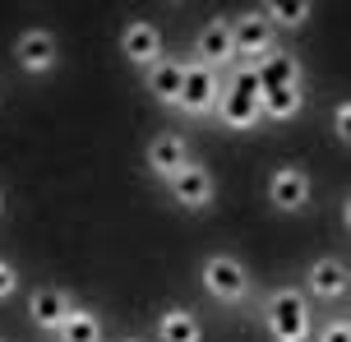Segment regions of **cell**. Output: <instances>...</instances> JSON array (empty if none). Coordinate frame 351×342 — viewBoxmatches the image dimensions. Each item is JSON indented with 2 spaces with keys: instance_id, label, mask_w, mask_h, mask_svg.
<instances>
[{
  "instance_id": "6da1fadb",
  "label": "cell",
  "mask_w": 351,
  "mask_h": 342,
  "mask_svg": "<svg viewBox=\"0 0 351 342\" xmlns=\"http://www.w3.org/2000/svg\"><path fill=\"white\" fill-rule=\"evenodd\" d=\"M263 328L273 342H310L315 338V310L300 287H278L263 301Z\"/></svg>"
},
{
  "instance_id": "7a4b0ae2",
  "label": "cell",
  "mask_w": 351,
  "mask_h": 342,
  "mask_svg": "<svg viewBox=\"0 0 351 342\" xmlns=\"http://www.w3.org/2000/svg\"><path fill=\"white\" fill-rule=\"evenodd\" d=\"M199 278H204V291H208L217 306H231L241 310L250 306V296H254V282H250V269L236 259V254H208L204 259V269H199Z\"/></svg>"
},
{
  "instance_id": "3957f363",
  "label": "cell",
  "mask_w": 351,
  "mask_h": 342,
  "mask_svg": "<svg viewBox=\"0 0 351 342\" xmlns=\"http://www.w3.org/2000/svg\"><path fill=\"white\" fill-rule=\"evenodd\" d=\"M222 88H227V74L208 70V65H199L190 60V74H185V93H180V107L185 116H217V102H222Z\"/></svg>"
},
{
  "instance_id": "277c9868",
  "label": "cell",
  "mask_w": 351,
  "mask_h": 342,
  "mask_svg": "<svg viewBox=\"0 0 351 342\" xmlns=\"http://www.w3.org/2000/svg\"><path fill=\"white\" fill-rule=\"evenodd\" d=\"M194 60L199 65H208L217 74H231L241 65V56H236V37H231V19H208L199 37H194Z\"/></svg>"
},
{
  "instance_id": "5b68a950",
  "label": "cell",
  "mask_w": 351,
  "mask_h": 342,
  "mask_svg": "<svg viewBox=\"0 0 351 342\" xmlns=\"http://www.w3.org/2000/svg\"><path fill=\"white\" fill-rule=\"evenodd\" d=\"M310 199H315V185H310V171H305V167L282 162L278 171L268 176V204H273L278 213L296 217V213L310 208Z\"/></svg>"
},
{
  "instance_id": "8992f818",
  "label": "cell",
  "mask_w": 351,
  "mask_h": 342,
  "mask_svg": "<svg viewBox=\"0 0 351 342\" xmlns=\"http://www.w3.org/2000/svg\"><path fill=\"white\" fill-rule=\"evenodd\" d=\"M74 310H79V301L65 287H33L28 291V324L37 333H47V338H56L65 328V319H70Z\"/></svg>"
},
{
  "instance_id": "52a82bcc",
  "label": "cell",
  "mask_w": 351,
  "mask_h": 342,
  "mask_svg": "<svg viewBox=\"0 0 351 342\" xmlns=\"http://www.w3.org/2000/svg\"><path fill=\"white\" fill-rule=\"evenodd\" d=\"M231 37H236V56L241 60H263L268 51H278V28H273V19L263 14V10H250V14H236L231 19Z\"/></svg>"
},
{
  "instance_id": "ba28073f",
  "label": "cell",
  "mask_w": 351,
  "mask_h": 342,
  "mask_svg": "<svg viewBox=\"0 0 351 342\" xmlns=\"http://www.w3.org/2000/svg\"><path fill=\"white\" fill-rule=\"evenodd\" d=\"M121 56L134 65V70H153L158 60H167V51H162V33L158 23H148V19H130L121 28Z\"/></svg>"
},
{
  "instance_id": "9c48e42d",
  "label": "cell",
  "mask_w": 351,
  "mask_h": 342,
  "mask_svg": "<svg viewBox=\"0 0 351 342\" xmlns=\"http://www.w3.org/2000/svg\"><path fill=\"white\" fill-rule=\"evenodd\" d=\"M14 60L23 65V74L42 79V74H51L56 65H60V42H56V33H47V28H28V33H19V42H14Z\"/></svg>"
},
{
  "instance_id": "30bf717a",
  "label": "cell",
  "mask_w": 351,
  "mask_h": 342,
  "mask_svg": "<svg viewBox=\"0 0 351 342\" xmlns=\"http://www.w3.org/2000/svg\"><path fill=\"white\" fill-rule=\"evenodd\" d=\"M167 195L180 204V208H190V213H204L213 208V195H217V180L204 162H190L176 180H167Z\"/></svg>"
},
{
  "instance_id": "8fae6325",
  "label": "cell",
  "mask_w": 351,
  "mask_h": 342,
  "mask_svg": "<svg viewBox=\"0 0 351 342\" xmlns=\"http://www.w3.org/2000/svg\"><path fill=\"white\" fill-rule=\"evenodd\" d=\"M143 162H148V171L167 185V180H176L194 158H190V144H185L180 134H153L148 148H143Z\"/></svg>"
},
{
  "instance_id": "7c38bea8",
  "label": "cell",
  "mask_w": 351,
  "mask_h": 342,
  "mask_svg": "<svg viewBox=\"0 0 351 342\" xmlns=\"http://www.w3.org/2000/svg\"><path fill=\"white\" fill-rule=\"evenodd\" d=\"M305 287H310L315 301H328V306H333V301H342L351 291V269L337 254H319L315 264L305 269Z\"/></svg>"
},
{
  "instance_id": "4fadbf2b",
  "label": "cell",
  "mask_w": 351,
  "mask_h": 342,
  "mask_svg": "<svg viewBox=\"0 0 351 342\" xmlns=\"http://www.w3.org/2000/svg\"><path fill=\"white\" fill-rule=\"evenodd\" d=\"M185 74H190V60H158L153 70L143 74V88L158 97L162 107H180V93H185Z\"/></svg>"
},
{
  "instance_id": "5bb4252c",
  "label": "cell",
  "mask_w": 351,
  "mask_h": 342,
  "mask_svg": "<svg viewBox=\"0 0 351 342\" xmlns=\"http://www.w3.org/2000/svg\"><path fill=\"white\" fill-rule=\"evenodd\" d=\"M254 70H259L263 93L268 88H305V70H300V60L287 47H278V51H268L263 60H254Z\"/></svg>"
},
{
  "instance_id": "9a60e30c",
  "label": "cell",
  "mask_w": 351,
  "mask_h": 342,
  "mask_svg": "<svg viewBox=\"0 0 351 342\" xmlns=\"http://www.w3.org/2000/svg\"><path fill=\"white\" fill-rule=\"evenodd\" d=\"M217 121L227 130H259L263 125V102L259 97H245V93L236 88H222V102H217Z\"/></svg>"
},
{
  "instance_id": "2e32d148",
  "label": "cell",
  "mask_w": 351,
  "mask_h": 342,
  "mask_svg": "<svg viewBox=\"0 0 351 342\" xmlns=\"http://www.w3.org/2000/svg\"><path fill=\"white\" fill-rule=\"evenodd\" d=\"M158 342H204V328L185 306H167L158 315Z\"/></svg>"
},
{
  "instance_id": "e0dca14e",
  "label": "cell",
  "mask_w": 351,
  "mask_h": 342,
  "mask_svg": "<svg viewBox=\"0 0 351 342\" xmlns=\"http://www.w3.org/2000/svg\"><path fill=\"white\" fill-rule=\"evenodd\" d=\"M300 107H305V88H268L263 93V121H268V125L296 121Z\"/></svg>"
},
{
  "instance_id": "ac0fdd59",
  "label": "cell",
  "mask_w": 351,
  "mask_h": 342,
  "mask_svg": "<svg viewBox=\"0 0 351 342\" xmlns=\"http://www.w3.org/2000/svg\"><path fill=\"white\" fill-rule=\"evenodd\" d=\"M263 14L273 19L278 33H300V28L315 19V5H310V0H268Z\"/></svg>"
},
{
  "instance_id": "d6986e66",
  "label": "cell",
  "mask_w": 351,
  "mask_h": 342,
  "mask_svg": "<svg viewBox=\"0 0 351 342\" xmlns=\"http://www.w3.org/2000/svg\"><path fill=\"white\" fill-rule=\"evenodd\" d=\"M56 342H102V319H97V310L79 306L65 319V328L56 333Z\"/></svg>"
},
{
  "instance_id": "ffe728a7",
  "label": "cell",
  "mask_w": 351,
  "mask_h": 342,
  "mask_svg": "<svg viewBox=\"0 0 351 342\" xmlns=\"http://www.w3.org/2000/svg\"><path fill=\"white\" fill-rule=\"evenodd\" d=\"M315 342H351V319H328V324H319Z\"/></svg>"
},
{
  "instance_id": "44dd1931",
  "label": "cell",
  "mask_w": 351,
  "mask_h": 342,
  "mask_svg": "<svg viewBox=\"0 0 351 342\" xmlns=\"http://www.w3.org/2000/svg\"><path fill=\"white\" fill-rule=\"evenodd\" d=\"M333 134L342 139V144H351V97H342L333 107Z\"/></svg>"
},
{
  "instance_id": "7402d4cb",
  "label": "cell",
  "mask_w": 351,
  "mask_h": 342,
  "mask_svg": "<svg viewBox=\"0 0 351 342\" xmlns=\"http://www.w3.org/2000/svg\"><path fill=\"white\" fill-rule=\"evenodd\" d=\"M14 291H19V269L5 259V254H0V301H10Z\"/></svg>"
},
{
  "instance_id": "603a6c76",
  "label": "cell",
  "mask_w": 351,
  "mask_h": 342,
  "mask_svg": "<svg viewBox=\"0 0 351 342\" xmlns=\"http://www.w3.org/2000/svg\"><path fill=\"white\" fill-rule=\"evenodd\" d=\"M342 227H347V232H351V195L342 199Z\"/></svg>"
},
{
  "instance_id": "cb8c5ba5",
  "label": "cell",
  "mask_w": 351,
  "mask_h": 342,
  "mask_svg": "<svg viewBox=\"0 0 351 342\" xmlns=\"http://www.w3.org/2000/svg\"><path fill=\"white\" fill-rule=\"evenodd\" d=\"M0 217H5V190H0Z\"/></svg>"
},
{
  "instance_id": "d4e9b609",
  "label": "cell",
  "mask_w": 351,
  "mask_h": 342,
  "mask_svg": "<svg viewBox=\"0 0 351 342\" xmlns=\"http://www.w3.org/2000/svg\"><path fill=\"white\" fill-rule=\"evenodd\" d=\"M116 342H143V338H116Z\"/></svg>"
},
{
  "instance_id": "484cf974",
  "label": "cell",
  "mask_w": 351,
  "mask_h": 342,
  "mask_svg": "<svg viewBox=\"0 0 351 342\" xmlns=\"http://www.w3.org/2000/svg\"><path fill=\"white\" fill-rule=\"evenodd\" d=\"M347 319H351V315H347Z\"/></svg>"
},
{
  "instance_id": "4316f807",
  "label": "cell",
  "mask_w": 351,
  "mask_h": 342,
  "mask_svg": "<svg viewBox=\"0 0 351 342\" xmlns=\"http://www.w3.org/2000/svg\"><path fill=\"white\" fill-rule=\"evenodd\" d=\"M0 342H5V338H0Z\"/></svg>"
}]
</instances>
